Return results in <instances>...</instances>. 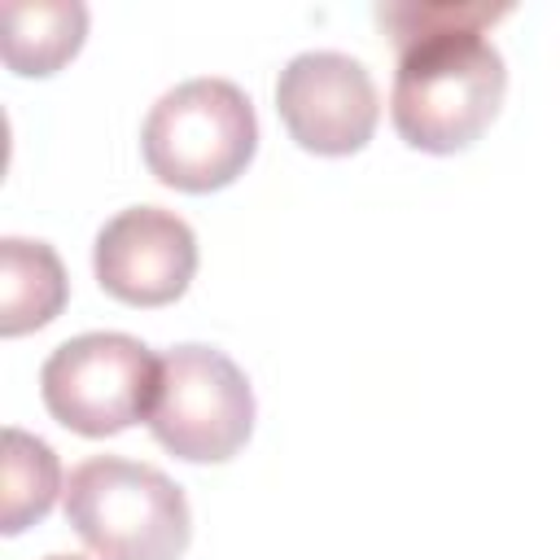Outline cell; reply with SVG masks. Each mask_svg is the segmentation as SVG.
Listing matches in <instances>:
<instances>
[{"instance_id": "obj_2", "label": "cell", "mask_w": 560, "mask_h": 560, "mask_svg": "<svg viewBox=\"0 0 560 560\" xmlns=\"http://www.w3.org/2000/svg\"><path fill=\"white\" fill-rule=\"evenodd\" d=\"M144 166L179 192L228 188L258 149V118L245 88L232 79H188L166 88L140 131Z\"/></svg>"}, {"instance_id": "obj_10", "label": "cell", "mask_w": 560, "mask_h": 560, "mask_svg": "<svg viewBox=\"0 0 560 560\" xmlns=\"http://www.w3.org/2000/svg\"><path fill=\"white\" fill-rule=\"evenodd\" d=\"M61 490V464L57 451L26 433V429H4V508H0V529L22 534L26 525L44 521L52 499Z\"/></svg>"}, {"instance_id": "obj_7", "label": "cell", "mask_w": 560, "mask_h": 560, "mask_svg": "<svg viewBox=\"0 0 560 560\" xmlns=\"http://www.w3.org/2000/svg\"><path fill=\"white\" fill-rule=\"evenodd\" d=\"M92 267L109 298L127 306H166L197 271V236L175 210L127 206L96 232Z\"/></svg>"}, {"instance_id": "obj_3", "label": "cell", "mask_w": 560, "mask_h": 560, "mask_svg": "<svg viewBox=\"0 0 560 560\" xmlns=\"http://www.w3.org/2000/svg\"><path fill=\"white\" fill-rule=\"evenodd\" d=\"M61 494L66 521L101 560H179L188 547V499L153 464L92 455Z\"/></svg>"}, {"instance_id": "obj_4", "label": "cell", "mask_w": 560, "mask_h": 560, "mask_svg": "<svg viewBox=\"0 0 560 560\" xmlns=\"http://www.w3.org/2000/svg\"><path fill=\"white\" fill-rule=\"evenodd\" d=\"M162 359L131 332H79L39 368V394L57 424L83 438H109L149 420Z\"/></svg>"}, {"instance_id": "obj_1", "label": "cell", "mask_w": 560, "mask_h": 560, "mask_svg": "<svg viewBox=\"0 0 560 560\" xmlns=\"http://www.w3.org/2000/svg\"><path fill=\"white\" fill-rule=\"evenodd\" d=\"M503 13L508 4L477 0L376 4L381 26L398 44L389 118L411 149L459 153L494 122L508 92V66L486 39V26Z\"/></svg>"}, {"instance_id": "obj_6", "label": "cell", "mask_w": 560, "mask_h": 560, "mask_svg": "<svg viewBox=\"0 0 560 560\" xmlns=\"http://www.w3.org/2000/svg\"><path fill=\"white\" fill-rule=\"evenodd\" d=\"M276 109L289 136L324 158L359 153L381 118V101L368 66L332 48H311L289 57V66L276 79Z\"/></svg>"}, {"instance_id": "obj_8", "label": "cell", "mask_w": 560, "mask_h": 560, "mask_svg": "<svg viewBox=\"0 0 560 560\" xmlns=\"http://www.w3.org/2000/svg\"><path fill=\"white\" fill-rule=\"evenodd\" d=\"M88 35V4L79 0H4L0 4V52L13 74L61 70Z\"/></svg>"}, {"instance_id": "obj_5", "label": "cell", "mask_w": 560, "mask_h": 560, "mask_svg": "<svg viewBox=\"0 0 560 560\" xmlns=\"http://www.w3.org/2000/svg\"><path fill=\"white\" fill-rule=\"evenodd\" d=\"M149 429L171 455L188 464L232 459L254 433L249 376L223 350L201 341L166 350Z\"/></svg>"}, {"instance_id": "obj_9", "label": "cell", "mask_w": 560, "mask_h": 560, "mask_svg": "<svg viewBox=\"0 0 560 560\" xmlns=\"http://www.w3.org/2000/svg\"><path fill=\"white\" fill-rule=\"evenodd\" d=\"M66 306V267L48 241H0V332L18 337L44 328Z\"/></svg>"}, {"instance_id": "obj_11", "label": "cell", "mask_w": 560, "mask_h": 560, "mask_svg": "<svg viewBox=\"0 0 560 560\" xmlns=\"http://www.w3.org/2000/svg\"><path fill=\"white\" fill-rule=\"evenodd\" d=\"M44 560H88V556H66V551H52V556H44Z\"/></svg>"}]
</instances>
